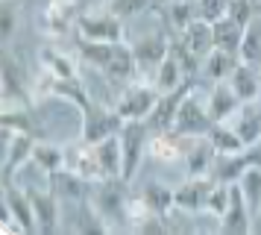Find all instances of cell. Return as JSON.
Masks as SVG:
<instances>
[{"label":"cell","mask_w":261,"mask_h":235,"mask_svg":"<svg viewBox=\"0 0 261 235\" xmlns=\"http://www.w3.org/2000/svg\"><path fill=\"white\" fill-rule=\"evenodd\" d=\"M115 226L109 223V218L97 209L91 200L76 203V215H73V232L80 235H94V232H112Z\"/></svg>","instance_id":"cell-21"},{"label":"cell","mask_w":261,"mask_h":235,"mask_svg":"<svg viewBox=\"0 0 261 235\" xmlns=\"http://www.w3.org/2000/svg\"><path fill=\"white\" fill-rule=\"evenodd\" d=\"M229 197H232V191H229V182H214L212 194H208V206H205V215H212V218H223L226 209H229Z\"/></svg>","instance_id":"cell-39"},{"label":"cell","mask_w":261,"mask_h":235,"mask_svg":"<svg viewBox=\"0 0 261 235\" xmlns=\"http://www.w3.org/2000/svg\"><path fill=\"white\" fill-rule=\"evenodd\" d=\"M241 106H244V100L235 94V88L229 85V80L214 82V85H212V91H208V112H212L214 124H223V121H229V118L235 115Z\"/></svg>","instance_id":"cell-19"},{"label":"cell","mask_w":261,"mask_h":235,"mask_svg":"<svg viewBox=\"0 0 261 235\" xmlns=\"http://www.w3.org/2000/svg\"><path fill=\"white\" fill-rule=\"evenodd\" d=\"M170 53L176 56V62L182 65V70H185V77H188V80L202 74V59L197 56V53H194V50H191L179 35H176V38H170Z\"/></svg>","instance_id":"cell-36"},{"label":"cell","mask_w":261,"mask_h":235,"mask_svg":"<svg viewBox=\"0 0 261 235\" xmlns=\"http://www.w3.org/2000/svg\"><path fill=\"white\" fill-rule=\"evenodd\" d=\"M229 85L235 88V94L244 103H258V68L255 65H247L238 59L235 70L229 74Z\"/></svg>","instance_id":"cell-22"},{"label":"cell","mask_w":261,"mask_h":235,"mask_svg":"<svg viewBox=\"0 0 261 235\" xmlns=\"http://www.w3.org/2000/svg\"><path fill=\"white\" fill-rule=\"evenodd\" d=\"M18 21H21V12H18V3L15 0H3L0 6V38L9 44L12 35L18 33Z\"/></svg>","instance_id":"cell-38"},{"label":"cell","mask_w":261,"mask_h":235,"mask_svg":"<svg viewBox=\"0 0 261 235\" xmlns=\"http://www.w3.org/2000/svg\"><path fill=\"white\" fill-rule=\"evenodd\" d=\"M185 44L197 53L200 59H205L208 53L214 50V33H212V21H205V18H197V21H191L182 33H176Z\"/></svg>","instance_id":"cell-23"},{"label":"cell","mask_w":261,"mask_h":235,"mask_svg":"<svg viewBox=\"0 0 261 235\" xmlns=\"http://www.w3.org/2000/svg\"><path fill=\"white\" fill-rule=\"evenodd\" d=\"M235 65H238L235 53L214 47L212 53L202 59V77H205V80H212V82H223V80H229V74L235 70Z\"/></svg>","instance_id":"cell-27"},{"label":"cell","mask_w":261,"mask_h":235,"mask_svg":"<svg viewBox=\"0 0 261 235\" xmlns=\"http://www.w3.org/2000/svg\"><path fill=\"white\" fill-rule=\"evenodd\" d=\"M173 0H153V6H170Z\"/></svg>","instance_id":"cell-46"},{"label":"cell","mask_w":261,"mask_h":235,"mask_svg":"<svg viewBox=\"0 0 261 235\" xmlns=\"http://www.w3.org/2000/svg\"><path fill=\"white\" fill-rule=\"evenodd\" d=\"M226 15H232L238 24H244V27H247L252 18H258V0H232Z\"/></svg>","instance_id":"cell-41"},{"label":"cell","mask_w":261,"mask_h":235,"mask_svg":"<svg viewBox=\"0 0 261 235\" xmlns=\"http://www.w3.org/2000/svg\"><path fill=\"white\" fill-rule=\"evenodd\" d=\"M47 188L62 200V203H83V200H91L94 182L85 179L83 174L71 171V168H62V171L47 174Z\"/></svg>","instance_id":"cell-10"},{"label":"cell","mask_w":261,"mask_h":235,"mask_svg":"<svg viewBox=\"0 0 261 235\" xmlns=\"http://www.w3.org/2000/svg\"><path fill=\"white\" fill-rule=\"evenodd\" d=\"M258 3H261V0H258Z\"/></svg>","instance_id":"cell-49"},{"label":"cell","mask_w":261,"mask_h":235,"mask_svg":"<svg viewBox=\"0 0 261 235\" xmlns=\"http://www.w3.org/2000/svg\"><path fill=\"white\" fill-rule=\"evenodd\" d=\"M226 124H232L235 132L244 138V144H255L261 138V103H244Z\"/></svg>","instance_id":"cell-20"},{"label":"cell","mask_w":261,"mask_h":235,"mask_svg":"<svg viewBox=\"0 0 261 235\" xmlns=\"http://www.w3.org/2000/svg\"><path fill=\"white\" fill-rule=\"evenodd\" d=\"M191 88H194V82H182L179 88H173V91H167V94L159 97L155 109L150 112V118L144 121V124L150 127V132H170V129H173L176 115H179V106H182V100L188 97Z\"/></svg>","instance_id":"cell-11"},{"label":"cell","mask_w":261,"mask_h":235,"mask_svg":"<svg viewBox=\"0 0 261 235\" xmlns=\"http://www.w3.org/2000/svg\"><path fill=\"white\" fill-rule=\"evenodd\" d=\"M123 124H126V121L120 118V112L115 109V106H112V109H106V106L91 103V106L83 112V124H80V141H85V144H100V141H106V138H112V135H118Z\"/></svg>","instance_id":"cell-4"},{"label":"cell","mask_w":261,"mask_h":235,"mask_svg":"<svg viewBox=\"0 0 261 235\" xmlns=\"http://www.w3.org/2000/svg\"><path fill=\"white\" fill-rule=\"evenodd\" d=\"M38 138L30 132H3V179H15V174L33 162Z\"/></svg>","instance_id":"cell-9"},{"label":"cell","mask_w":261,"mask_h":235,"mask_svg":"<svg viewBox=\"0 0 261 235\" xmlns=\"http://www.w3.org/2000/svg\"><path fill=\"white\" fill-rule=\"evenodd\" d=\"M159 97H162V91L153 82H129L120 91L115 109L120 112L123 121H147L150 112L155 109V103H159Z\"/></svg>","instance_id":"cell-6"},{"label":"cell","mask_w":261,"mask_h":235,"mask_svg":"<svg viewBox=\"0 0 261 235\" xmlns=\"http://www.w3.org/2000/svg\"><path fill=\"white\" fill-rule=\"evenodd\" d=\"M214 182H217L214 176H185L176 185V206L191 215H205Z\"/></svg>","instance_id":"cell-14"},{"label":"cell","mask_w":261,"mask_h":235,"mask_svg":"<svg viewBox=\"0 0 261 235\" xmlns=\"http://www.w3.org/2000/svg\"><path fill=\"white\" fill-rule=\"evenodd\" d=\"M205 138L214 144V150L217 153H244L247 150V144H244V138L235 132V127L232 124H214L212 129H208V135Z\"/></svg>","instance_id":"cell-31"},{"label":"cell","mask_w":261,"mask_h":235,"mask_svg":"<svg viewBox=\"0 0 261 235\" xmlns=\"http://www.w3.org/2000/svg\"><path fill=\"white\" fill-rule=\"evenodd\" d=\"M232 191V197H229V209L226 215L220 218V229L229 235H244V232H252L255 229V218H252V209H249L247 197H244V191L238 182L229 185Z\"/></svg>","instance_id":"cell-15"},{"label":"cell","mask_w":261,"mask_h":235,"mask_svg":"<svg viewBox=\"0 0 261 235\" xmlns=\"http://www.w3.org/2000/svg\"><path fill=\"white\" fill-rule=\"evenodd\" d=\"M214 159H217V150H214V144L205 138V135H200V138H188V144H185V156H182L188 176H212Z\"/></svg>","instance_id":"cell-18"},{"label":"cell","mask_w":261,"mask_h":235,"mask_svg":"<svg viewBox=\"0 0 261 235\" xmlns=\"http://www.w3.org/2000/svg\"><path fill=\"white\" fill-rule=\"evenodd\" d=\"M249 168V159H247V150L244 153H217L214 159V168H212V176L217 182H238L241 174Z\"/></svg>","instance_id":"cell-26"},{"label":"cell","mask_w":261,"mask_h":235,"mask_svg":"<svg viewBox=\"0 0 261 235\" xmlns=\"http://www.w3.org/2000/svg\"><path fill=\"white\" fill-rule=\"evenodd\" d=\"M0 97L3 106L0 109H33L36 103V94H33V80L27 77L24 62L15 56L12 50L3 53V65H0Z\"/></svg>","instance_id":"cell-1"},{"label":"cell","mask_w":261,"mask_h":235,"mask_svg":"<svg viewBox=\"0 0 261 235\" xmlns=\"http://www.w3.org/2000/svg\"><path fill=\"white\" fill-rule=\"evenodd\" d=\"M3 212H9L15 221L24 226V232H27V235L38 232L33 200H30L27 188L21 185L18 179H3Z\"/></svg>","instance_id":"cell-8"},{"label":"cell","mask_w":261,"mask_h":235,"mask_svg":"<svg viewBox=\"0 0 261 235\" xmlns=\"http://www.w3.org/2000/svg\"><path fill=\"white\" fill-rule=\"evenodd\" d=\"M244 24H238L232 15H223L220 21L212 24V33H214V47H220V50H229V53H235L241 50V41H244Z\"/></svg>","instance_id":"cell-25"},{"label":"cell","mask_w":261,"mask_h":235,"mask_svg":"<svg viewBox=\"0 0 261 235\" xmlns=\"http://www.w3.org/2000/svg\"><path fill=\"white\" fill-rule=\"evenodd\" d=\"M141 197H144V203L150 206V212L167 215V212L176 206V188L165 185V182H147V185L141 188Z\"/></svg>","instance_id":"cell-29"},{"label":"cell","mask_w":261,"mask_h":235,"mask_svg":"<svg viewBox=\"0 0 261 235\" xmlns=\"http://www.w3.org/2000/svg\"><path fill=\"white\" fill-rule=\"evenodd\" d=\"M0 129L3 132H30L36 135V124H33V109H0Z\"/></svg>","instance_id":"cell-34"},{"label":"cell","mask_w":261,"mask_h":235,"mask_svg":"<svg viewBox=\"0 0 261 235\" xmlns=\"http://www.w3.org/2000/svg\"><path fill=\"white\" fill-rule=\"evenodd\" d=\"M167 18H170V27L176 33H182L191 21L200 18V6H197V0H173L167 6Z\"/></svg>","instance_id":"cell-35"},{"label":"cell","mask_w":261,"mask_h":235,"mask_svg":"<svg viewBox=\"0 0 261 235\" xmlns=\"http://www.w3.org/2000/svg\"><path fill=\"white\" fill-rule=\"evenodd\" d=\"M132 53H135V62H138V74H153L159 70V65L167 59L170 53V38L162 33H150V35H141L135 44H132Z\"/></svg>","instance_id":"cell-13"},{"label":"cell","mask_w":261,"mask_h":235,"mask_svg":"<svg viewBox=\"0 0 261 235\" xmlns=\"http://www.w3.org/2000/svg\"><path fill=\"white\" fill-rule=\"evenodd\" d=\"M159 88L162 94L173 91V88H179L182 82H188V77H185V70H182V65L176 62V56L173 53H167V59L159 65V70L153 74V80H150Z\"/></svg>","instance_id":"cell-30"},{"label":"cell","mask_w":261,"mask_h":235,"mask_svg":"<svg viewBox=\"0 0 261 235\" xmlns=\"http://www.w3.org/2000/svg\"><path fill=\"white\" fill-rule=\"evenodd\" d=\"M33 209H36V223H38V235H50L59 232V203L62 200L50 191L47 185H24Z\"/></svg>","instance_id":"cell-12"},{"label":"cell","mask_w":261,"mask_h":235,"mask_svg":"<svg viewBox=\"0 0 261 235\" xmlns=\"http://www.w3.org/2000/svg\"><path fill=\"white\" fill-rule=\"evenodd\" d=\"M38 65L44 70H50L53 77H62V80H73V77H80V68H76V59L68 56V53H62L56 47L44 44L38 50Z\"/></svg>","instance_id":"cell-24"},{"label":"cell","mask_w":261,"mask_h":235,"mask_svg":"<svg viewBox=\"0 0 261 235\" xmlns=\"http://www.w3.org/2000/svg\"><path fill=\"white\" fill-rule=\"evenodd\" d=\"M94 153H97V162H100L106 176H123V147H120L118 135L94 144Z\"/></svg>","instance_id":"cell-28"},{"label":"cell","mask_w":261,"mask_h":235,"mask_svg":"<svg viewBox=\"0 0 261 235\" xmlns=\"http://www.w3.org/2000/svg\"><path fill=\"white\" fill-rule=\"evenodd\" d=\"M73 3L68 0H47V6L41 9V33L50 38H62L76 27V15H73Z\"/></svg>","instance_id":"cell-16"},{"label":"cell","mask_w":261,"mask_h":235,"mask_svg":"<svg viewBox=\"0 0 261 235\" xmlns=\"http://www.w3.org/2000/svg\"><path fill=\"white\" fill-rule=\"evenodd\" d=\"M252 218H255V229H258V226H261V206L255 209V215H252Z\"/></svg>","instance_id":"cell-45"},{"label":"cell","mask_w":261,"mask_h":235,"mask_svg":"<svg viewBox=\"0 0 261 235\" xmlns=\"http://www.w3.org/2000/svg\"><path fill=\"white\" fill-rule=\"evenodd\" d=\"M229 3L232 0H197V6H200V18L205 21H220L226 12H229Z\"/></svg>","instance_id":"cell-42"},{"label":"cell","mask_w":261,"mask_h":235,"mask_svg":"<svg viewBox=\"0 0 261 235\" xmlns=\"http://www.w3.org/2000/svg\"><path fill=\"white\" fill-rule=\"evenodd\" d=\"M65 168L83 174L85 179H91V182L106 179L103 168H100V162H97L94 144H85V141H76V144H71V147H65Z\"/></svg>","instance_id":"cell-17"},{"label":"cell","mask_w":261,"mask_h":235,"mask_svg":"<svg viewBox=\"0 0 261 235\" xmlns=\"http://www.w3.org/2000/svg\"><path fill=\"white\" fill-rule=\"evenodd\" d=\"M132 229H135V232H155V235H162V232H167V221H165V215L150 212L147 218H141V221L132 223Z\"/></svg>","instance_id":"cell-43"},{"label":"cell","mask_w":261,"mask_h":235,"mask_svg":"<svg viewBox=\"0 0 261 235\" xmlns=\"http://www.w3.org/2000/svg\"><path fill=\"white\" fill-rule=\"evenodd\" d=\"M238 185H241V191H244V197H247V203H249V209L255 215V209L261 206V168L258 165H249L247 171L241 174Z\"/></svg>","instance_id":"cell-37"},{"label":"cell","mask_w":261,"mask_h":235,"mask_svg":"<svg viewBox=\"0 0 261 235\" xmlns=\"http://www.w3.org/2000/svg\"><path fill=\"white\" fill-rule=\"evenodd\" d=\"M120 147H123V179L132 182L138 168H141V159L147 156V144H150V127L144 121H126L118 132Z\"/></svg>","instance_id":"cell-5"},{"label":"cell","mask_w":261,"mask_h":235,"mask_svg":"<svg viewBox=\"0 0 261 235\" xmlns=\"http://www.w3.org/2000/svg\"><path fill=\"white\" fill-rule=\"evenodd\" d=\"M153 6V0H106V12L118 18H135Z\"/></svg>","instance_id":"cell-40"},{"label":"cell","mask_w":261,"mask_h":235,"mask_svg":"<svg viewBox=\"0 0 261 235\" xmlns=\"http://www.w3.org/2000/svg\"><path fill=\"white\" fill-rule=\"evenodd\" d=\"M68 3H73V6H76V3H83V0H68Z\"/></svg>","instance_id":"cell-48"},{"label":"cell","mask_w":261,"mask_h":235,"mask_svg":"<svg viewBox=\"0 0 261 235\" xmlns=\"http://www.w3.org/2000/svg\"><path fill=\"white\" fill-rule=\"evenodd\" d=\"M238 59L247 62V65H261V15L252 18L244 30V41H241V50H238Z\"/></svg>","instance_id":"cell-32"},{"label":"cell","mask_w":261,"mask_h":235,"mask_svg":"<svg viewBox=\"0 0 261 235\" xmlns=\"http://www.w3.org/2000/svg\"><path fill=\"white\" fill-rule=\"evenodd\" d=\"M33 162H36L44 174L62 171V168H65V147L53 144V141H38L36 150H33Z\"/></svg>","instance_id":"cell-33"},{"label":"cell","mask_w":261,"mask_h":235,"mask_svg":"<svg viewBox=\"0 0 261 235\" xmlns=\"http://www.w3.org/2000/svg\"><path fill=\"white\" fill-rule=\"evenodd\" d=\"M126 200H129V182L123 176H106V179L94 182L91 203L106 218H123L126 215Z\"/></svg>","instance_id":"cell-7"},{"label":"cell","mask_w":261,"mask_h":235,"mask_svg":"<svg viewBox=\"0 0 261 235\" xmlns=\"http://www.w3.org/2000/svg\"><path fill=\"white\" fill-rule=\"evenodd\" d=\"M247 159H249V165H258L261 168V138L247 147Z\"/></svg>","instance_id":"cell-44"},{"label":"cell","mask_w":261,"mask_h":235,"mask_svg":"<svg viewBox=\"0 0 261 235\" xmlns=\"http://www.w3.org/2000/svg\"><path fill=\"white\" fill-rule=\"evenodd\" d=\"M212 127H214V118L208 112V94H200L197 88H191L188 97L179 106L173 132L185 135V138H200V135H208Z\"/></svg>","instance_id":"cell-2"},{"label":"cell","mask_w":261,"mask_h":235,"mask_svg":"<svg viewBox=\"0 0 261 235\" xmlns=\"http://www.w3.org/2000/svg\"><path fill=\"white\" fill-rule=\"evenodd\" d=\"M73 33H76V38H83V41H126L123 18H118V15H112L106 9L80 15Z\"/></svg>","instance_id":"cell-3"},{"label":"cell","mask_w":261,"mask_h":235,"mask_svg":"<svg viewBox=\"0 0 261 235\" xmlns=\"http://www.w3.org/2000/svg\"><path fill=\"white\" fill-rule=\"evenodd\" d=\"M258 103H261V65H258Z\"/></svg>","instance_id":"cell-47"}]
</instances>
